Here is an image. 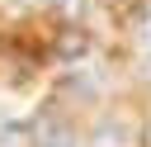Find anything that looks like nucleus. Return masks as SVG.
I'll use <instances>...</instances> for the list:
<instances>
[{"label":"nucleus","mask_w":151,"mask_h":147,"mask_svg":"<svg viewBox=\"0 0 151 147\" xmlns=\"http://www.w3.org/2000/svg\"><path fill=\"white\" fill-rule=\"evenodd\" d=\"M33 147H80V138H76V128H71L61 114H47V119H38Z\"/></svg>","instance_id":"nucleus-1"},{"label":"nucleus","mask_w":151,"mask_h":147,"mask_svg":"<svg viewBox=\"0 0 151 147\" xmlns=\"http://www.w3.org/2000/svg\"><path fill=\"white\" fill-rule=\"evenodd\" d=\"M57 9H61L66 19H80V14L90 9V0H57Z\"/></svg>","instance_id":"nucleus-2"},{"label":"nucleus","mask_w":151,"mask_h":147,"mask_svg":"<svg viewBox=\"0 0 151 147\" xmlns=\"http://www.w3.org/2000/svg\"><path fill=\"white\" fill-rule=\"evenodd\" d=\"M142 47H151V24H146V28H142Z\"/></svg>","instance_id":"nucleus-3"}]
</instances>
